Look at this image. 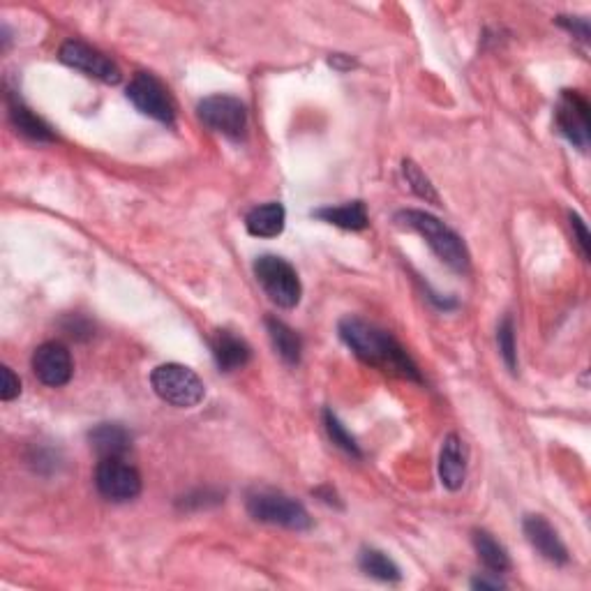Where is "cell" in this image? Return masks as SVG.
<instances>
[{
	"label": "cell",
	"instance_id": "16",
	"mask_svg": "<svg viewBox=\"0 0 591 591\" xmlns=\"http://www.w3.org/2000/svg\"><path fill=\"white\" fill-rule=\"evenodd\" d=\"M284 222H287V211L278 201H273V204L252 208L245 218V227L257 238H275L284 231Z\"/></svg>",
	"mask_w": 591,
	"mask_h": 591
},
{
	"label": "cell",
	"instance_id": "13",
	"mask_svg": "<svg viewBox=\"0 0 591 591\" xmlns=\"http://www.w3.org/2000/svg\"><path fill=\"white\" fill-rule=\"evenodd\" d=\"M439 478L446 490L458 492L467 481V448L458 435H448L439 453Z\"/></svg>",
	"mask_w": 591,
	"mask_h": 591
},
{
	"label": "cell",
	"instance_id": "3",
	"mask_svg": "<svg viewBox=\"0 0 591 591\" xmlns=\"http://www.w3.org/2000/svg\"><path fill=\"white\" fill-rule=\"evenodd\" d=\"M151 386L157 398L178 409L197 407L206 395L199 374L181 363L157 365L151 374Z\"/></svg>",
	"mask_w": 591,
	"mask_h": 591
},
{
	"label": "cell",
	"instance_id": "5",
	"mask_svg": "<svg viewBox=\"0 0 591 591\" xmlns=\"http://www.w3.org/2000/svg\"><path fill=\"white\" fill-rule=\"evenodd\" d=\"M248 513L257 522L284 527L291 531H305L312 527L310 513L303 504L275 490H254L248 495Z\"/></svg>",
	"mask_w": 591,
	"mask_h": 591
},
{
	"label": "cell",
	"instance_id": "27",
	"mask_svg": "<svg viewBox=\"0 0 591 591\" xmlns=\"http://www.w3.org/2000/svg\"><path fill=\"white\" fill-rule=\"evenodd\" d=\"M559 26H564L566 31H571L578 40L589 42V21L582 17H559L557 19Z\"/></svg>",
	"mask_w": 591,
	"mask_h": 591
},
{
	"label": "cell",
	"instance_id": "23",
	"mask_svg": "<svg viewBox=\"0 0 591 591\" xmlns=\"http://www.w3.org/2000/svg\"><path fill=\"white\" fill-rule=\"evenodd\" d=\"M402 171H405V178L411 190H414L416 197H421L425 201H430V204H437L439 206V194L435 190V185L430 183V178L423 174L421 167H418L416 162L405 160L402 162Z\"/></svg>",
	"mask_w": 591,
	"mask_h": 591
},
{
	"label": "cell",
	"instance_id": "6",
	"mask_svg": "<svg viewBox=\"0 0 591 591\" xmlns=\"http://www.w3.org/2000/svg\"><path fill=\"white\" fill-rule=\"evenodd\" d=\"M199 121L213 132L227 139H243L248 130V109L238 97L231 95H211L204 97L197 107Z\"/></svg>",
	"mask_w": 591,
	"mask_h": 591
},
{
	"label": "cell",
	"instance_id": "18",
	"mask_svg": "<svg viewBox=\"0 0 591 591\" xmlns=\"http://www.w3.org/2000/svg\"><path fill=\"white\" fill-rule=\"evenodd\" d=\"M10 118H12V125L17 127V132L24 134V137L33 139V141H54V132H51V127L42 121L40 116H35L31 109L26 107L24 102L19 100V97L10 95Z\"/></svg>",
	"mask_w": 591,
	"mask_h": 591
},
{
	"label": "cell",
	"instance_id": "19",
	"mask_svg": "<svg viewBox=\"0 0 591 591\" xmlns=\"http://www.w3.org/2000/svg\"><path fill=\"white\" fill-rule=\"evenodd\" d=\"M266 328H268V338L273 342V349L278 351V356L284 363L289 365H298L301 363V351H303V342L298 338V333L294 328H289L284 321L280 319H266Z\"/></svg>",
	"mask_w": 591,
	"mask_h": 591
},
{
	"label": "cell",
	"instance_id": "14",
	"mask_svg": "<svg viewBox=\"0 0 591 591\" xmlns=\"http://www.w3.org/2000/svg\"><path fill=\"white\" fill-rule=\"evenodd\" d=\"M213 358L222 372H236L245 368L252 358L250 344L231 331H215L211 338Z\"/></svg>",
	"mask_w": 591,
	"mask_h": 591
},
{
	"label": "cell",
	"instance_id": "21",
	"mask_svg": "<svg viewBox=\"0 0 591 591\" xmlns=\"http://www.w3.org/2000/svg\"><path fill=\"white\" fill-rule=\"evenodd\" d=\"M358 566L365 575H370L374 580L381 582H398L402 578L400 568L395 561L386 555V552L365 548L361 550V557H358Z\"/></svg>",
	"mask_w": 591,
	"mask_h": 591
},
{
	"label": "cell",
	"instance_id": "12",
	"mask_svg": "<svg viewBox=\"0 0 591 591\" xmlns=\"http://www.w3.org/2000/svg\"><path fill=\"white\" fill-rule=\"evenodd\" d=\"M522 529L531 548H534L543 559L552 561V564L564 566L568 561V550L564 541H561L557 529L550 525L543 515H527L522 520Z\"/></svg>",
	"mask_w": 591,
	"mask_h": 591
},
{
	"label": "cell",
	"instance_id": "4",
	"mask_svg": "<svg viewBox=\"0 0 591 591\" xmlns=\"http://www.w3.org/2000/svg\"><path fill=\"white\" fill-rule=\"evenodd\" d=\"M254 278L266 291V296L278 305V308L291 310L301 303L303 287L298 280L296 268L287 259L275 257V254H264L254 261Z\"/></svg>",
	"mask_w": 591,
	"mask_h": 591
},
{
	"label": "cell",
	"instance_id": "17",
	"mask_svg": "<svg viewBox=\"0 0 591 591\" xmlns=\"http://www.w3.org/2000/svg\"><path fill=\"white\" fill-rule=\"evenodd\" d=\"M314 218L324 220L328 224H335V227H340V229H349V231H361L370 224L368 211H365L363 201H351V204H344V206L319 208V211H314Z\"/></svg>",
	"mask_w": 591,
	"mask_h": 591
},
{
	"label": "cell",
	"instance_id": "15",
	"mask_svg": "<svg viewBox=\"0 0 591 591\" xmlns=\"http://www.w3.org/2000/svg\"><path fill=\"white\" fill-rule=\"evenodd\" d=\"M88 441L100 458H123L132 446V435L121 423H100L88 432Z\"/></svg>",
	"mask_w": 591,
	"mask_h": 591
},
{
	"label": "cell",
	"instance_id": "9",
	"mask_svg": "<svg viewBox=\"0 0 591 591\" xmlns=\"http://www.w3.org/2000/svg\"><path fill=\"white\" fill-rule=\"evenodd\" d=\"M58 58L65 65L74 67V70L84 72L86 77H93L97 81H102V84H118V81L123 79L121 70H118V65L111 61L109 56H104L102 51L93 49L91 44L86 42H79V40H67L61 51H58Z\"/></svg>",
	"mask_w": 591,
	"mask_h": 591
},
{
	"label": "cell",
	"instance_id": "25",
	"mask_svg": "<svg viewBox=\"0 0 591 591\" xmlns=\"http://www.w3.org/2000/svg\"><path fill=\"white\" fill-rule=\"evenodd\" d=\"M0 377H3V384H0V398L5 402H10L21 395V381L17 374H14L10 368H0Z\"/></svg>",
	"mask_w": 591,
	"mask_h": 591
},
{
	"label": "cell",
	"instance_id": "7",
	"mask_svg": "<svg viewBox=\"0 0 591 591\" xmlns=\"http://www.w3.org/2000/svg\"><path fill=\"white\" fill-rule=\"evenodd\" d=\"M95 485L104 499L125 504L141 495V474L123 458H100V465L95 469Z\"/></svg>",
	"mask_w": 591,
	"mask_h": 591
},
{
	"label": "cell",
	"instance_id": "28",
	"mask_svg": "<svg viewBox=\"0 0 591 591\" xmlns=\"http://www.w3.org/2000/svg\"><path fill=\"white\" fill-rule=\"evenodd\" d=\"M471 587H474V589H501V587H504V582L474 578V580H471Z\"/></svg>",
	"mask_w": 591,
	"mask_h": 591
},
{
	"label": "cell",
	"instance_id": "20",
	"mask_svg": "<svg viewBox=\"0 0 591 591\" xmlns=\"http://www.w3.org/2000/svg\"><path fill=\"white\" fill-rule=\"evenodd\" d=\"M471 541H474L476 555L483 561L485 568H490L492 573L511 571V557H508L504 545H501L490 531L476 529L474 536H471Z\"/></svg>",
	"mask_w": 591,
	"mask_h": 591
},
{
	"label": "cell",
	"instance_id": "11",
	"mask_svg": "<svg viewBox=\"0 0 591 591\" xmlns=\"http://www.w3.org/2000/svg\"><path fill=\"white\" fill-rule=\"evenodd\" d=\"M33 374L49 388H61L70 384L74 363L70 349L61 342H44L33 354Z\"/></svg>",
	"mask_w": 591,
	"mask_h": 591
},
{
	"label": "cell",
	"instance_id": "10",
	"mask_svg": "<svg viewBox=\"0 0 591 591\" xmlns=\"http://www.w3.org/2000/svg\"><path fill=\"white\" fill-rule=\"evenodd\" d=\"M557 127L575 148L589 146V102L580 91H564L557 104Z\"/></svg>",
	"mask_w": 591,
	"mask_h": 591
},
{
	"label": "cell",
	"instance_id": "8",
	"mask_svg": "<svg viewBox=\"0 0 591 591\" xmlns=\"http://www.w3.org/2000/svg\"><path fill=\"white\" fill-rule=\"evenodd\" d=\"M127 100L137 107L144 116H151L153 121L171 125L176 118L174 102L171 95L160 79H155L153 74L139 72L134 74V79L127 86Z\"/></svg>",
	"mask_w": 591,
	"mask_h": 591
},
{
	"label": "cell",
	"instance_id": "26",
	"mask_svg": "<svg viewBox=\"0 0 591 591\" xmlns=\"http://www.w3.org/2000/svg\"><path fill=\"white\" fill-rule=\"evenodd\" d=\"M568 218H571V229H573L575 243H578L582 257L589 259V243H591V238H589V231H587L585 220H582L578 213H571V215H568Z\"/></svg>",
	"mask_w": 591,
	"mask_h": 591
},
{
	"label": "cell",
	"instance_id": "1",
	"mask_svg": "<svg viewBox=\"0 0 591 591\" xmlns=\"http://www.w3.org/2000/svg\"><path fill=\"white\" fill-rule=\"evenodd\" d=\"M340 338L363 363L391 372L409 381H423L418 365L411 361L407 349L384 328L358 317H344L340 321Z\"/></svg>",
	"mask_w": 591,
	"mask_h": 591
},
{
	"label": "cell",
	"instance_id": "2",
	"mask_svg": "<svg viewBox=\"0 0 591 591\" xmlns=\"http://www.w3.org/2000/svg\"><path fill=\"white\" fill-rule=\"evenodd\" d=\"M395 220H398L402 227L421 234L425 238V243L432 248V252H435L446 266H451L453 271H469V250L465 241H462L451 227H446L444 222L435 218V215L409 208V211H400L395 215Z\"/></svg>",
	"mask_w": 591,
	"mask_h": 591
},
{
	"label": "cell",
	"instance_id": "24",
	"mask_svg": "<svg viewBox=\"0 0 591 591\" xmlns=\"http://www.w3.org/2000/svg\"><path fill=\"white\" fill-rule=\"evenodd\" d=\"M497 344H499V354L504 358L506 368L515 372L518 370V344H515V328H513V319L504 317L497 328Z\"/></svg>",
	"mask_w": 591,
	"mask_h": 591
},
{
	"label": "cell",
	"instance_id": "22",
	"mask_svg": "<svg viewBox=\"0 0 591 591\" xmlns=\"http://www.w3.org/2000/svg\"><path fill=\"white\" fill-rule=\"evenodd\" d=\"M324 425H326L328 437H331V441H333L335 446L342 448L344 453H349L351 458H361L363 453H361V448H358L356 439L349 435L347 428H344V425L340 423V418L335 416L331 409H326V411H324Z\"/></svg>",
	"mask_w": 591,
	"mask_h": 591
}]
</instances>
